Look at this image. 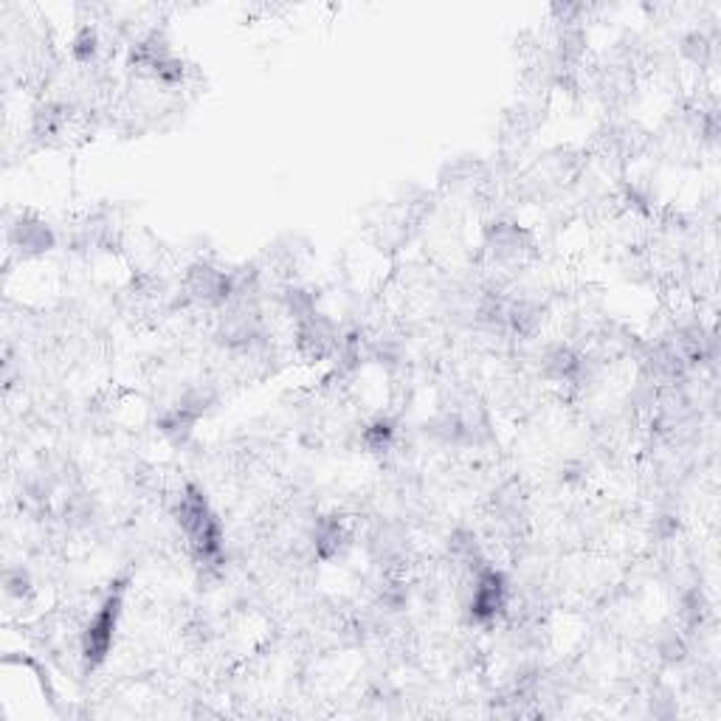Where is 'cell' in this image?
I'll use <instances>...</instances> for the list:
<instances>
[{"mask_svg":"<svg viewBox=\"0 0 721 721\" xmlns=\"http://www.w3.org/2000/svg\"><path fill=\"white\" fill-rule=\"evenodd\" d=\"M14 240L28 254H42L54 248V234L40 221H21V226H14Z\"/></svg>","mask_w":721,"mask_h":721,"instance_id":"2","label":"cell"},{"mask_svg":"<svg viewBox=\"0 0 721 721\" xmlns=\"http://www.w3.org/2000/svg\"><path fill=\"white\" fill-rule=\"evenodd\" d=\"M119 614H122V589L111 592L104 598L102 609L94 611L90 623L85 625L83 637H79V651H83V660L88 671L102 666L108 660V654L113 648V637H116V623Z\"/></svg>","mask_w":721,"mask_h":721,"instance_id":"1","label":"cell"}]
</instances>
